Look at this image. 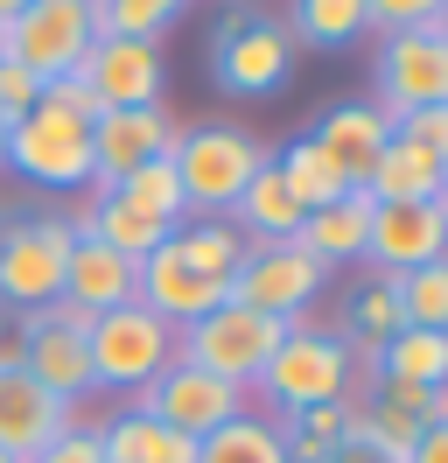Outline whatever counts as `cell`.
I'll return each instance as SVG.
<instances>
[{
	"instance_id": "obj_1",
	"label": "cell",
	"mask_w": 448,
	"mask_h": 463,
	"mask_svg": "<svg viewBox=\"0 0 448 463\" xmlns=\"http://www.w3.org/2000/svg\"><path fill=\"white\" fill-rule=\"evenodd\" d=\"M350 379H358V358L336 330H315V323H294L274 345V358L259 365L252 393H266L280 414H302L315 401H350Z\"/></svg>"
},
{
	"instance_id": "obj_2",
	"label": "cell",
	"mask_w": 448,
	"mask_h": 463,
	"mask_svg": "<svg viewBox=\"0 0 448 463\" xmlns=\"http://www.w3.org/2000/svg\"><path fill=\"white\" fill-rule=\"evenodd\" d=\"M266 162H274V155L252 141L246 127H182L175 175H182L190 218H231V203L246 197V183L266 169Z\"/></svg>"
},
{
	"instance_id": "obj_3",
	"label": "cell",
	"mask_w": 448,
	"mask_h": 463,
	"mask_svg": "<svg viewBox=\"0 0 448 463\" xmlns=\"http://www.w3.org/2000/svg\"><path fill=\"white\" fill-rule=\"evenodd\" d=\"M287 330H294V323H274V317H259V309H246V302H231V295H224L210 317H196L190 330H175V358L196 365V373H218V379H231V386H246V393H252L259 365L274 358V345L287 337Z\"/></svg>"
},
{
	"instance_id": "obj_4",
	"label": "cell",
	"mask_w": 448,
	"mask_h": 463,
	"mask_svg": "<svg viewBox=\"0 0 448 463\" xmlns=\"http://www.w3.org/2000/svg\"><path fill=\"white\" fill-rule=\"evenodd\" d=\"M84 351H91V386L140 393V386H147V379H154L168 358H175V330H168L154 309L119 302V309H106V317H91Z\"/></svg>"
},
{
	"instance_id": "obj_5",
	"label": "cell",
	"mask_w": 448,
	"mask_h": 463,
	"mask_svg": "<svg viewBox=\"0 0 448 463\" xmlns=\"http://www.w3.org/2000/svg\"><path fill=\"white\" fill-rule=\"evenodd\" d=\"M70 218H14L0 225V302L7 309H50L63 302V260H70Z\"/></svg>"
},
{
	"instance_id": "obj_6",
	"label": "cell",
	"mask_w": 448,
	"mask_h": 463,
	"mask_svg": "<svg viewBox=\"0 0 448 463\" xmlns=\"http://www.w3.org/2000/svg\"><path fill=\"white\" fill-rule=\"evenodd\" d=\"M134 407H140V414H154V421H168V429H182L190 442H203L210 429L252 414V393H246V386H231V379H218V373H196V365H182V358H168L162 373L134 393Z\"/></svg>"
},
{
	"instance_id": "obj_7",
	"label": "cell",
	"mask_w": 448,
	"mask_h": 463,
	"mask_svg": "<svg viewBox=\"0 0 448 463\" xmlns=\"http://www.w3.org/2000/svg\"><path fill=\"white\" fill-rule=\"evenodd\" d=\"M175 141H182V119L168 106H112V113H98L91 119V197H112L134 169L175 155Z\"/></svg>"
},
{
	"instance_id": "obj_8",
	"label": "cell",
	"mask_w": 448,
	"mask_h": 463,
	"mask_svg": "<svg viewBox=\"0 0 448 463\" xmlns=\"http://www.w3.org/2000/svg\"><path fill=\"white\" fill-rule=\"evenodd\" d=\"M322 281H330V274L308 260L294 239H274V246H246V260L224 281V295L246 302V309H259V317H274V323H302L308 302L322 295Z\"/></svg>"
},
{
	"instance_id": "obj_9",
	"label": "cell",
	"mask_w": 448,
	"mask_h": 463,
	"mask_svg": "<svg viewBox=\"0 0 448 463\" xmlns=\"http://www.w3.org/2000/svg\"><path fill=\"white\" fill-rule=\"evenodd\" d=\"M84 330L91 317H78L70 302H50L22 317V373L35 386H50L56 401L78 407V393H91V351H84Z\"/></svg>"
},
{
	"instance_id": "obj_10",
	"label": "cell",
	"mask_w": 448,
	"mask_h": 463,
	"mask_svg": "<svg viewBox=\"0 0 448 463\" xmlns=\"http://www.w3.org/2000/svg\"><path fill=\"white\" fill-rule=\"evenodd\" d=\"M91 14L84 7H70V0H28L22 14L7 22V50H14V63L22 71H35L42 85L50 78H70V71H84V57H91Z\"/></svg>"
},
{
	"instance_id": "obj_11",
	"label": "cell",
	"mask_w": 448,
	"mask_h": 463,
	"mask_svg": "<svg viewBox=\"0 0 448 463\" xmlns=\"http://www.w3.org/2000/svg\"><path fill=\"white\" fill-rule=\"evenodd\" d=\"M378 113H420V106H448V43L434 29L414 35H378Z\"/></svg>"
},
{
	"instance_id": "obj_12",
	"label": "cell",
	"mask_w": 448,
	"mask_h": 463,
	"mask_svg": "<svg viewBox=\"0 0 448 463\" xmlns=\"http://www.w3.org/2000/svg\"><path fill=\"white\" fill-rule=\"evenodd\" d=\"M364 260L378 267V281H399V274H414V267L448 260V218H442V203H371Z\"/></svg>"
},
{
	"instance_id": "obj_13",
	"label": "cell",
	"mask_w": 448,
	"mask_h": 463,
	"mask_svg": "<svg viewBox=\"0 0 448 463\" xmlns=\"http://www.w3.org/2000/svg\"><path fill=\"white\" fill-rule=\"evenodd\" d=\"M7 169H22L42 190H91V127H56V119H14L7 147H0Z\"/></svg>"
},
{
	"instance_id": "obj_14",
	"label": "cell",
	"mask_w": 448,
	"mask_h": 463,
	"mask_svg": "<svg viewBox=\"0 0 448 463\" xmlns=\"http://www.w3.org/2000/svg\"><path fill=\"white\" fill-rule=\"evenodd\" d=\"M210 78H218L231 99H266V91H280L294 78V35L280 29V22H259V14H252L224 50H210Z\"/></svg>"
},
{
	"instance_id": "obj_15",
	"label": "cell",
	"mask_w": 448,
	"mask_h": 463,
	"mask_svg": "<svg viewBox=\"0 0 448 463\" xmlns=\"http://www.w3.org/2000/svg\"><path fill=\"white\" fill-rule=\"evenodd\" d=\"M134 302H140V309H154L168 330H190L196 317H210V309L224 302V288L182 267V253H175V232H168V246H154V253L134 267Z\"/></svg>"
},
{
	"instance_id": "obj_16",
	"label": "cell",
	"mask_w": 448,
	"mask_h": 463,
	"mask_svg": "<svg viewBox=\"0 0 448 463\" xmlns=\"http://www.w3.org/2000/svg\"><path fill=\"white\" fill-rule=\"evenodd\" d=\"M63 429H78L70 401H56L50 386H35L28 373H0V457L28 463L35 449H50Z\"/></svg>"
},
{
	"instance_id": "obj_17",
	"label": "cell",
	"mask_w": 448,
	"mask_h": 463,
	"mask_svg": "<svg viewBox=\"0 0 448 463\" xmlns=\"http://www.w3.org/2000/svg\"><path fill=\"white\" fill-rule=\"evenodd\" d=\"M84 85L98 91V106H162V43H91Z\"/></svg>"
},
{
	"instance_id": "obj_18",
	"label": "cell",
	"mask_w": 448,
	"mask_h": 463,
	"mask_svg": "<svg viewBox=\"0 0 448 463\" xmlns=\"http://www.w3.org/2000/svg\"><path fill=\"white\" fill-rule=\"evenodd\" d=\"M308 141L336 162V175H343L350 190H364L371 162H378V155H386V141H392V119L378 113V106L350 99V106H330V113L315 119V134H308Z\"/></svg>"
},
{
	"instance_id": "obj_19",
	"label": "cell",
	"mask_w": 448,
	"mask_h": 463,
	"mask_svg": "<svg viewBox=\"0 0 448 463\" xmlns=\"http://www.w3.org/2000/svg\"><path fill=\"white\" fill-rule=\"evenodd\" d=\"M63 302L78 317H106L119 302H134V260H119L106 239L78 232L70 239V260H63Z\"/></svg>"
},
{
	"instance_id": "obj_20",
	"label": "cell",
	"mask_w": 448,
	"mask_h": 463,
	"mask_svg": "<svg viewBox=\"0 0 448 463\" xmlns=\"http://www.w3.org/2000/svg\"><path fill=\"white\" fill-rule=\"evenodd\" d=\"M364 232H371V197H364V190H343L336 203H322V211L302 218L294 246L330 274V267H343V260H364Z\"/></svg>"
},
{
	"instance_id": "obj_21",
	"label": "cell",
	"mask_w": 448,
	"mask_h": 463,
	"mask_svg": "<svg viewBox=\"0 0 448 463\" xmlns=\"http://www.w3.org/2000/svg\"><path fill=\"white\" fill-rule=\"evenodd\" d=\"M442 175L448 169L434 162V155H420L414 141L392 134L386 155H378L371 175H364V197H371V203H434V197H442Z\"/></svg>"
},
{
	"instance_id": "obj_22",
	"label": "cell",
	"mask_w": 448,
	"mask_h": 463,
	"mask_svg": "<svg viewBox=\"0 0 448 463\" xmlns=\"http://www.w3.org/2000/svg\"><path fill=\"white\" fill-rule=\"evenodd\" d=\"M70 232L106 239L112 253H119V260H134V267L147 260L154 246H168V225H162V218H147V211H134L126 197H91L78 218H70Z\"/></svg>"
},
{
	"instance_id": "obj_23",
	"label": "cell",
	"mask_w": 448,
	"mask_h": 463,
	"mask_svg": "<svg viewBox=\"0 0 448 463\" xmlns=\"http://www.w3.org/2000/svg\"><path fill=\"white\" fill-rule=\"evenodd\" d=\"M98 442H106V463H196L190 435L154 421V414H140V407L112 414V429H98Z\"/></svg>"
},
{
	"instance_id": "obj_24",
	"label": "cell",
	"mask_w": 448,
	"mask_h": 463,
	"mask_svg": "<svg viewBox=\"0 0 448 463\" xmlns=\"http://www.w3.org/2000/svg\"><path fill=\"white\" fill-rule=\"evenodd\" d=\"M231 225L246 232V246H274V239H294V232H302V203L280 190L274 162L246 183V197L231 203Z\"/></svg>"
},
{
	"instance_id": "obj_25",
	"label": "cell",
	"mask_w": 448,
	"mask_h": 463,
	"mask_svg": "<svg viewBox=\"0 0 448 463\" xmlns=\"http://www.w3.org/2000/svg\"><path fill=\"white\" fill-rule=\"evenodd\" d=\"M371 373L378 379H406V386H420V393L448 386V330H399V337H386L378 358H371Z\"/></svg>"
},
{
	"instance_id": "obj_26",
	"label": "cell",
	"mask_w": 448,
	"mask_h": 463,
	"mask_svg": "<svg viewBox=\"0 0 448 463\" xmlns=\"http://www.w3.org/2000/svg\"><path fill=\"white\" fill-rule=\"evenodd\" d=\"M274 175H280V190H287V197L302 203V218H308V211H322V203H336L343 190H350V183L336 175V162H330V155H322L315 141H308V134H302V141H287V147H280Z\"/></svg>"
},
{
	"instance_id": "obj_27",
	"label": "cell",
	"mask_w": 448,
	"mask_h": 463,
	"mask_svg": "<svg viewBox=\"0 0 448 463\" xmlns=\"http://www.w3.org/2000/svg\"><path fill=\"white\" fill-rule=\"evenodd\" d=\"M190 0H84V14H91V35L98 43H162L168 22L182 14Z\"/></svg>"
},
{
	"instance_id": "obj_28",
	"label": "cell",
	"mask_w": 448,
	"mask_h": 463,
	"mask_svg": "<svg viewBox=\"0 0 448 463\" xmlns=\"http://www.w3.org/2000/svg\"><path fill=\"white\" fill-rule=\"evenodd\" d=\"M364 29H371L364 0H294V7H287V35L308 43V50H343V43H358Z\"/></svg>"
},
{
	"instance_id": "obj_29",
	"label": "cell",
	"mask_w": 448,
	"mask_h": 463,
	"mask_svg": "<svg viewBox=\"0 0 448 463\" xmlns=\"http://www.w3.org/2000/svg\"><path fill=\"white\" fill-rule=\"evenodd\" d=\"M196 463H287V449H280V429L266 414H238L196 442Z\"/></svg>"
},
{
	"instance_id": "obj_30",
	"label": "cell",
	"mask_w": 448,
	"mask_h": 463,
	"mask_svg": "<svg viewBox=\"0 0 448 463\" xmlns=\"http://www.w3.org/2000/svg\"><path fill=\"white\" fill-rule=\"evenodd\" d=\"M175 253H182V267L190 274H203V281H231L238 274V260H246V232L238 225H175Z\"/></svg>"
},
{
	"instance_id": "obj_31",
	"label": "cell",
	"mask_w": 448,
	"mask_h": 463,
	"mask_svg": "<svg viewBox=\"0 0 448 463\" xmlns=\"http://www.w3.org/2000/svg\"><path fill=\"white\" fill-rule=\"evenodd\" d=\"M112 197H126L134 211H147V218H162L168 232L190 218V203H182V175H175V155H162V162H147V169H134Z\"/></svg>"
},
{
	"instance_id": "obj_32",
	"label": "cell",
	"mask_w": 448,
	"mask_h": 463,
	"mask_svg": "<svg viewBox=\"0 0 448 463\" xmlns=\"http://www.w3.org/2000/svg\"><path fill=\"white\" fill-rule=\"evenodd\" d=\"M392 302H399V323H406V330H448V260L399 274V281H392Z\"/></svg>"
},
{
	"instance_id": "obj_33",
	"label": "cell",
	"mask_w": 448,
	"mask_h": 463,
	"mask_svg": "<svg viewBox=\"0 0 448 463\" xmlns=\"http://www.w3.org/2000/svg\"><path fill=\"white\" fill-rule=\"evenodd\" d=\"M399 330H406V323H399L392 281L358 288V302H350V337H343V345H350V358H364V365H371V358H378V345H386V337H399Z\"/></svg>"
},
{
	"instance_id": "obj_34",
	"label": "cell",
	"mask_w": 448,
	"mask_h": 463,
	"mask_svg": "<svg viewBox=\"0 0 448 463\" xmlns=\"http://www.w3.org/2000/svg\"><path fill=\"white\" fill-rule=\"evenodd\" d=\"M98 113H106V106H98V91L84 85V71L50 78V85H42V99H35V119H56V127H91Z\"/></svg>"
},
{
	"instance_id": "obj_35",
	"label": "cell",
	"mask_w": 448,
	"mask_h": 463,
	"mask_svg": "<svg viewBox=\"0 0 448 463\" xmlns=\"http://www.w3.org/2000/svg\"><path fill=\"white\" fill-rule=\"evenodd\" d=\"M399 141H414L420 155H434L448 169V106H420V113H386Z\"/></svg>"
},
{
	"instance_id": "obj_36",
	"label": "cell",
	"mask_w": 448,
	"mask_h": 463,
	"mask_svg": "<svg viewBox=\"0 0 448 463\" xmlns=\"http://www.w3.org/2000/svg\"><path fill=\"white\" fill-rule=\"evenodd\" d=\"M364 14H371L378 35H414L442 22V0H364Z\"/></svg>"
},
{
	"instance_id": "obj_37",
	"label": "cell",
	"mask_w": 448,
	"mask_h": 463,
	"mask_svg": "<svg viewBox=\"0 0 448 463\" xmlns=\"http://www.w3.org/2000/svg\"><path fill=\"white\" fill-rule=\"evenodd\" d=\"M350 421H358V401H315V407H302V414H280V429L315 435V442H343Z\"/></svg>"
},
{
	"instance_id": "obj_38",
	"label": "cell",
	"mask_w": 448,
	"mask_h": 463,
	"mask_svg": "<svg viewBox=\"0 0 448 463\" xmlns=\"http://www.w3.org/2000/svg\"><path fill=\"white\" fill-rule=\"evenodd\" d=\"M35 99H42V78L7 57V63H0V113H7V119H28V113H35Z\"/></svg>"
},
{
	"instance_id": "obj_39",
	"label": "cell",
	"mask_w": 448,
	"mask_h": 463,
	"mask_svg": "<svg viewBox=\"0 0 448 463\" xmlns=\"http://www.w3.org/2000/svg\"><path fill=\"white\" fill-rule=\"evenodd\" d=\"M28 463H106V442H98V429H63L50 449H35Z\"/></svg>"
},
{
	"instance_id": "obj_40",
	"label": "cell",
	"mask_w": 448,
	"mask_h": 463,
	"mask_svg": "<svg viewBox=\"0 0 448 463\" xmlns=\"http://www.w3.org/2000/svg\"><path fill=\"white\" fill-rule=\"evenodd\" d=\"M330 463H406V457H392L386 442L364 429V414H358V421H350V435H343V442L330 449Z\"/></svg>"
},
{
	"instance_id": "obj_41",
	"label": "cell",
	"mask_w": 448,
	"mask_h": 463,
	"mask_svg": "<svg viewBox=\"0 0 448 463\" xmlns=\"http://www.w3.org/2000/svg\"><path fill=\"white\" fill-rule=\"evenodd\" d=\"M378 407H392V414H414V421H427V393L420 386H406V379H378V393H371Z\"/></svg>"
},
{
	"instance_id": "obj_42",
	"label": "cell",
	"mask_w": 448,
	"mask_h": 463,
	"mask_svg": "<svg viewBox=\"0 0 448 463\" xmlns=\"http://www.w3.org/2000/svg\"><path fill=\"white\" fill-rule=\"evenodd\" d=\"M406 463H448V421H434V429H420V442L406 449Z\"/></svg>"
},
{
	"instance_id": "obj_43",
	"label": "cell",
	"mask_w": 448,
	"mask_h": 463,
	"mask_svg": "<svg viewBox=\"0 0 448 463\" xmlns=\"http://www.w3.org/2000/svg\"><path fill=\"white\" fill-rule=\"evenodd\" d=\"M434 421H448V386H434V393H427V429H434Z\"/></svg>"
},
{
	"instance_id": "obj_44",
	"label": "cell",
	"mask_w": 448,
	"mask_h": 463,
	"mask_svg": "<svg viewBox=\"0 0 448 463\" xmlns=\"http://www.w3.org/2000/svg\"><path fill=\"white\" fill-rule=\"evenodd\" d=\"M28 0H0V22H14V14H22Z\"/></svg>"
},
{
	"instance_id": "obj_45",
	"label": "cell",
	"mask_w": 448,
	"mask_h": 463,
	"mask_svg": "<svg viewBox=\"0 0 448 463\" xmlns=\"http://www.w3.org/2000/svg\"><path fill=\"white\" fill-rule=\"evenodd\" d=\"M434 35H442V43H448V0H442V22H434Z\"/></svg>"
},
{
	"instance_id": "obj_46",
	"label": "cell",
	"mask_w": 448,
	"mask_h": 463,
	"mask_svg": "<svg viewBox=\"0 0 448 463\" xmlns=\"http://www.w3.org/2000/svg\"><path fill=\"white\" fill-rule=\"evenodd\" d=\"M434 203H442V218H448V175H442V197H434Z\"/></svg>"
},
{
	"instance_id": "obj_47",
	"label": "cell",
	"mask_w": 448,
	"mask_h": 463,
	"mask_svg": "<svg viewBox=\"0 0 448 463\" xmlns=\"http://www.w3.org/2000/svg\"><path fill=\"white\" fill-rule=\"evenodd\" d=\"M7 127H14V119H7V113H0V147H7Z\"/></svg>"
},
{
	"instance_id": "obj_48",
	"label": "cell",
	"mask_w": 448,
	"mask_h": 463,
	"mask_svg": "<svg viewBox=\"0 0 448 463\" xmlns=\"http://www.w3.org/2000/svg\"><path fill=\"white\" fill-rule=\"evenodd\" d=\"M70 7H84V0H70Z\"/></svg>"
},
{
	"instance_id": "obj_49",
	"label": "cell",
	"mask_w": 448,
	"mask_h": 463,
	"mask_svg": "<svg viewBox=\"0 0 448 463\" xmlns=\"http://www.w3.org/2000/svg\"><path fill=\"white\" fill-rule=\"evenodd\" d=\"M0 463H14V457H0Z\"/></svg>"
}]
</instances>
